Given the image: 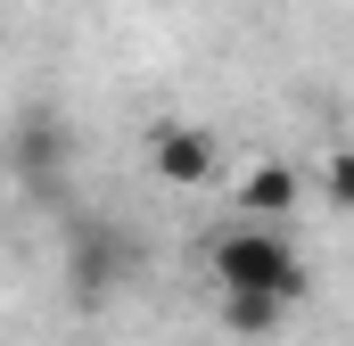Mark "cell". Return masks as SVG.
Wrapping results in <instances>:
<instances>
[{"label":"cell","instance_id":"cell-1","mask_svg":"<svg viewBox=\"0 0 354 346\" xmlns=\"http://www.w3.org/2000/svg\"><path fill=\"white\" fill-rule=\"evenodd\" d=\"M206 264H214L223 289H256V297H280V305L305 297V264H297V248H288V231H280V223H256V215L231 223V231H214Z\"/></svg>","mask_w":354,"mask_h":346},{"label":"cell","instance_id":"cell-2","mask_svg":"<svg viewBox=\"0 0 354 346\" xmlns=\"http://www.w3.org/2000/svg\"><path fill=\"white\" fill-rule=\"evenodd\" d=\"M149 165H157V181H165V190H206V181H214V165H223V149H214V132L174 124V132H157Z\"/></svg>","mask_w":354,"mask_h":346},{"label":"cell","instance_id":"cell-3","mask_svg":"<svg viewBox=\"0 0 354 346\" xmlns=\"http://www.w3.org/2000/svg\"><path fill=\"white\" fill-rule=\"evenodd\" d=\"M297 165H280V157H264V165H248V181H239V206L256 215V223H280L288 206H297Z\"/></svg>","mask_w":354,"mask_h":346},{"label":"cell","instance_id":"cell-4","mask_svg":"<svg viewBox=\"0 0 354 346\" xmlns=\"http://www.w3.org/2000/svg\"><path fill=\"white\" fill-rule=\"evenodd\" d=\"M66 157H75V132H66L58 116H33V124H25V140H17V173H25V181H50Z\"/></svg>","mask_w":354,"mask_h":346},{"label":"cell","instance_id":"cell-5","mask_svg":"<svg viewBox=\"0 0 354 346\" xmlns=\"http://www.w3.org/2000/svg\"><path fill=\"white\" fill-rule=\"evenodd\" d=\"M280 313H288L280 297H256V289H223V322H231L239 338H272V330H280Z\"/></svg>","mask_w":354,"mask_h":346},{"label":"cell","instance_id":"cell-6","mask_svg":"<svg viewBox=\"0 0 354 346\" xmlns=\"http://www.w3.org/2000/svg\"><path fill=\"white\" fill-rule=\"evenodd\" d=\"M322 190H330V206L354 215V149H330V157H322Z\"/></svg>","mask_w":354,"mask_h":346}]
</instances>
